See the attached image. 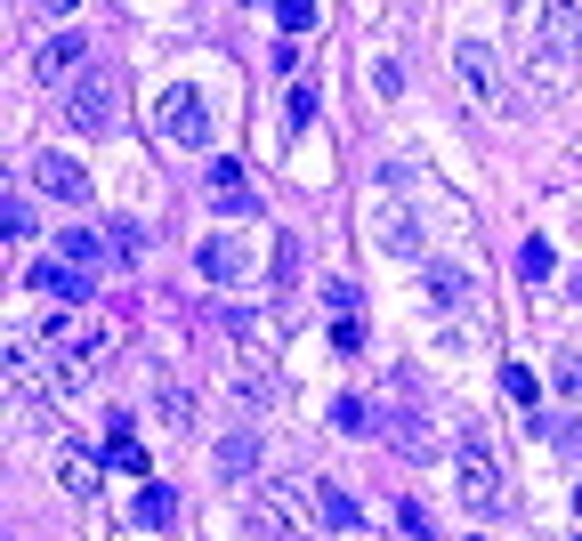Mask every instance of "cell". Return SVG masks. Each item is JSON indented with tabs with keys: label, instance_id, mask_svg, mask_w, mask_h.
<instances>
[{
	"label": "cell",
	"instance_id": "cell-29",
	"mask_svg": "<svg viewBox=\"0 0 582 541\" xmlns=\"http://www.w3.org/2000/svg\"><path fill=\"white\" fill-rule=\"evenodd\" d=\"M252 541H300V526H283V517H252Z\"/></svg>",
	"mask_w": 582,
	"mask_h": 541
},
{
	"label": "cell",
	"instance_id": "cell-3",
	"mask_svg": "<svg viewBox=\"0 0 582 541\" xmlns=\"http://www.w3.org/2000/svg\"><path fill=\"white\" fill-rule=\"evenodd\" d=\"M40 340H49L57 356H73V364H97V356H106V348L121 340V331H114V324H81L73 307H49V324H40Z\"/></svg>",
	"mask_w": 582,
	"mask_h": 541
},
{
	"label": "cell",
	"instance_id": "cell-24",
	"mask_svg": "<svg viewBox=\"0 0 582 541\" xmlns=\"http://www.w3.org/2000/svg\"><path fill=\"white\" fill-rule=\"evenodd\" d=\"M502 388H510V397L526 404V412H543V397H534V372H526V364H502Z\"/></svg>",
	"mask_w": 582,
	"mask_h": 541
},
{
	"label": "cell",
	"instance_id": "cell-6",
	"mask_svg": "<svg viewBox=\"0 0 582 541\" xmlns=\"http://www.w3.org/2000/svg\"><path fill=\"white\" fill-rule=\"evenodd\" d=\"M388 452H405V461H436V436L421 421V404H405V388H397V404H388Z\"/></svg>",
	"mask_w": 582,
	"mask_h": 541
},
{
	"label": "cell",
	"instance_id": "cell-1",
	"mask_svg": "<svg viewBox=\"0 0 582 541\" xmlns=\"http://www.w3.org/2000/svg\"><path fill=\"white\" fill-rule=\"evenodd\" d=\"M121 106H130V81H121V66H90V73L66 90V121H73L81 138H106L114 121H121Z\"/></svg>",
	"mask_w": 582,
	"mask_h": 541
},
{
	"label": "cell",
	"instance_id": "cell-11",
	"mask_svg": "<svg viewBox=\"0 0 582 541\" xmlns=\"http://www.w3.org/2000/svg\"><path fill=\"white\" fill-rule=\"evenodd\" d=\"M106 251H114V243L97 235V226H73V235H66V251H57V259H66L73 275H97V267H106Z\"/></svg>",
	"mask_w": 582,
	"mask_h": 541
},
{
	"label": "cell",
	"instance_id": "cell-25",
	"mask_svg": "<svg viewBox=\"0 0 582 541\" xmlns=\"http://www.w3.org/2000/svg\"><path fill=\"white\" fill-rule=\"evenodd\" d=\"M276 25H283V40H291V33H307V25H316V0H283Z\"/></svg>",
	"mask_w": 582,
	"mask_h": 541
},
{
	"label": "cell",
	"instance_id": "cell-20",
	"mask_svg": "<svg viewBox=\"0 0 582 541\" xmlns=\"http://www.w3.org/2000/svg\"><path fill=\"white\" fill-rule=\"evenodd\" d=\"M550 267H558L550 243H526V251H517V275H526V283H550Z\"/></svg>",
	"mask_w": 582,
	"mask_h": 541
},
{
	"label": "cell",
	"instance_id": "cell-34",
	"mask_svg": "<svg viewBox=\"0 0 582 541\" xmlns=\"http://www.w3.org/2000/svg\"><path fill=\"white\" fill-rule=\"evenodd\" d=\"M574 502H582V493H574Z\"/></svg>",
	"mask_w": 582,
	"mask_h": 541
},
{
	"label": "cell",
	"instance_id": "cell-31",
	"mask_svg": "<svg viewBox=\"0 0 582 541\" xmlns=\"http://www.w3.org/2000/svg\"><path fill=\"white\" fill-rule=\"evenodd\" d=\"M397 526H405L412 541H429V509H421V502H405V509H397Z\"/></svg>",
	"mask_w": 582,
	"mask_h": 541
},
{
	"label": "cell",
	"instance_id": "cell-26",
	"mask_svg": "<svg viewBox=\"0 0 582 541\" xmlns=\"http://www.w3.org/2000/svg\"><path fill=\"white\" fill-rule=\"evenodd\" d=\"M307 121H316V90H291L283 97V130H307Z\"/></svg>",
	"mask_w": 582,
	"mask_h": 541
},
{
	"label": "cell",
	"instance_id": "cell-23",
	"mask_svg": "<svg viewBox=\"0 0 582 541\" xmlns=\"http://www.w3.org/2000/svg\"><path fill=\"white\" fill-rule=\"evenodd\" d=\"M106 243H114L121 259H138V251H146V226H138V219H114V226H106Z\"/></svg>",
	"mask_w": 582,
	"mask_h": 541
},
{
	"label": "cell",
	"instance_id": "cell-9",
	"mask_svg": "<svg viewBox=\"0 0 582 541\" xmlns=\"http://www.w3.org/2000/svg\"><path fill=\"white\" fill-rule=\"evenodd\" d=\"M25 283H33V291H49V299H66V307H90V275H73L66 259H33V267H25Z\"/></svg>",
	"mask_w": 582,
	"mask_h": 541
},
{
	"label": "cell",
	"instance_id": "cell-18",
	"mask_svg": "<svg viewBox=\"0 0 582 541\" xmlns=\"http://www.w3.org/2000/svg\"><path fill=\"white\" fill-rule=\"evenodd\" d=\"M526 421H534V436H550L558 452H582V428L567 421V412H526Z\"/></svg>",
	"mask_w": 582,
	"mask_h": 541
},
{
	"label": "cell",
	"instance_id": "cell-7",
	"mask_svg": "<svg viewBox=\"0 0 582 541\" xmlns=\"http://www.w3.org/2000/svg\"><path fill=\"white\" fill-rule=\"evenodd\" d=\"M372 243H381L388 259H412L421 251V219H412L405 202H381V211H372Z\"/></svg>",
	"mask_w": 582,
	"mask_h": 541
},
{
	"label": "cell",
	"instance_id": "cell-12",
	"mask_svg": "<svg viewBox=\"0 0 582 541\" xmlns=\"http://www.w3.org/2000/svg\"><path fill=\"white\" fill-rule=\"evenodd\" d=\"M130 517H138V526H178V493L171 485H138V502H130Z\"/></svg>",
	"mask_w": 582,
	"mask_h": 541
},
{
	"label": "cell",
	"instance_id": "cell-14",
	"mask_svg": "<svg viewBox=\"0 0 582 541\" xmlns=\"http://www.w3.org/2000/svg\"><path fill=\"white\" fill-rule=\"evenodd\" d=\"M81 57H90V40H81V33H57L49 49H40V73H73V81H81V73H90Z\"/></svg>",
	"mask_w": 582,
	"mask_h": 541
},
{
	"label": "cell",
	"instance_id": "cell-2",
	"mask_svg": "<svg viewBox=\"0 0 582 541\" xmlns=\"http://www.w3.org/2000/svg\"><path fill=\"white\" fill-rule=\"evenodd\" d=\"M453 477H462V502H469L477 517H502V509H510V477H502V461H493L486 428L453 445Z\"/></svg>",
	"mask_w": 582,
	"mask_h": 541
},
{
	"label": "cell",
	"instance_id": "cell-27",
	"mask_svg": "<svg viewBox=\"0 0 582 541\" xmlns=\"http://www.w3.org/2000/svg\"><path fill=\"white\" fill-rule=\"evenodd\" d=\"M0 219H9V243H33V211H25V195H9V211H0Z\"/></svg>",
	"mask_w": 582,
	"mask_h": 541
},
{
	"label": "cell",
	"instance_id": "cell-4",
	"mask_svg": "<svg viewBox=\"0 0 582 541\" xmlns=\"http://www.w3.org/2000/svg\"><path fill=\"white\" fill-rule=\"evenodd\" d=\"M453 73H462V90L477 97V106H510V90H502V66H493V40L462 33V40H453Z\"/></svg>",
	"mask_w": 582,
	"mask_h": 541
},
{
	"label": "cell",
	"instance_id": "cell-10",
	"mask_svg": "<svg viewBox=\"0 0 582 541\" xmlns=\"http://www.w3.org/2000/svg\"><path fill=\"white\" fill-rule=\"evenodd\" d=\"M33 178L49 186L57 202H81V195H90V170H81L73 154H33Z\"/></svg>",
	"mask_w": 582,
	"mask_h": 541
},
{
	"label": "cell",
	"instance_id": "cell-8",
	"mask_svg": "<svg viewBox=\"0 0 582 541\" xmlns=\"http://www.w3.org/2000/svg\"><path fill=\"white\" fill-rule=\"evenodd\" d=\"M211 202H219L226 219H252V211H259V195H252V170L219 154V162H211Z\"/></svg>",
	"mask_w": 582,
	"mask_h": 541
},
{
	"label": "cell",
	"instance_id": "cell-19",
	"mask_svg": "<svg viewBox=\"0 0 582 541\" xmlns=\"http://www.w3.org/2000/svg\"><path fill=\"white\" fill-rule=\"evenodd\" d=\"M57 477H66V493H97V461H90V452H66Z\"/></svg>",
	"mask_w": 582,
	"mask_h": 541
},
{
	"label": "cell",
	"instance_id": "cell-5",
	"mask_svg": "<svg viewBox=\"0 0 582 541\" xmlns=\"http://www.w3.org/2000/svg\"><path fill=\"white\" fill-rule=\"evenodd\" d=\"M154 130L171 138V145H202V138H211L202 90H186V81H178V90H162V97H154Z\"/></svg>",
	"mask_w": 582,
	"mask_h": 541
},
{
	"label": "cell",
	"instance_id": "cell-30",
	"mask_svg": "<svg viewBox=\"0 0 582 541\" xmlns=\"http://www.w3.org/2000/svg\"><path fill=\"white\" fill-rule=\"evenodd\" d=\"M372 90H381V97H397V90H405V73H397V57H381V66H372Z\"/></svg>",
	"mask_w": 582,
	"mask_h": 541
},
{
	"label": "cell",
	"instance_id": "cell-21",
	"mask_svg": "<svg viewBox=\"0 0 582 541\" xmlns=\"http://www.w3.org/2000/svg\"><path fill=\"white\" fill-rule=\"evenodd\" d=\"M324 307H331V324H348L364 299H357V283H340V275H331V283H324Z\"/></svg>",
	"mask_w": 582,
	"mask_h": 541
},
{
	"label": "cell",
	"instance_id": "cell-28",
	"mask_svg": "<svg viewBox=\"0 0 582 541\" xmlns=\"http://www.w3.org/2000/svg\"><path fill=\"white\" fill-rule=\"evenodd\" d=\"M364 421H372V412H364V404H357V397H340V404H331V428H348V436H357V428H364Z\"/></svg>",
	"mask_w": 582,
	"mask_h": 541
},
{
	"label": "cell",
	"instance_id": "cell-32",
	"mask_svg": "<svg viewBox=\"0 0 582 541\" xmlns=\"http://www.w3.org/2000/svg\"><path fill=\"white\" fill-rule=\"evenodd\" d=\"M558 397H582V364H574V356L558 364Z\"/></svg>",
	"mask_w": 582,
	"mask_h": 541
},
{
	"label": "cell",
	"instance_id": "cell-22",
	"mask_svg": "<svg viewBox=\"0 0 582 541\" xmlns=\"http://www.w3.org/2000/svg\"><path fill=\"white\" fill-rule=\"evenodd\" d=\"M162 421L186 436V428H195V397H186V388H162Z\"/></svg>",
	"mask_w": 582,
	"mask_h": 541
},
{
	"label": "cell",
	"instance_id": "cell-17",
	"mask_svg": "<svg viewBox=\"0 0 582 541\" xmlns=\"http://www.w3.org/2000/svg\"><path fill=\"white\" fill-rule=\"evenodd\" d=\"M202 275H211V283H235V275H243V243L211 235V243H202Z\"/></svg>",
	"mask_w": 582,
	"mask_h": 541
},
{
	"label": "cell",
	"instance_id": "cell-13",
	"mask_svg": "<svg viewBox=\"0 0 582 541\" xmlns=\"http://www.w3.org/2000/svg\"><path fill=\"white\" fill-rule=\"evenodd\" d=\"M469 291H477V283L462 275V267H429V299L445 307V316H462V307H469Z\"/></svg>",
	"mask_w": 582,
	"mask_h": 541
},
{
	"label": "cell",
	"instance_id": "cell-33",
	"mask_svg": "<svg viewBox=\"0 0 582 541\" xmlns=\"http://www.w3.org/2000/svg\"><path fill=\"white\" fill-rule=\"evenodd\" d=\"M574 299H582V267H574Z\"/></svg>",
	"mask_w": 582,
	"mask_h": 541
},
{
	"label": "cell",
	"instance_id": "cell-15",
	"mask_svg": "<svg viewBox=\"0 0 582 541\" xmlns=\"http://www.w3.org/2000/svg\"><path fill=\"white\" fill-rule=\"evenodd\" d=\"M316 517H324V526H340V533H357V493H348V485H316Z\"/></svg>",
	"mask_w": 582,
	"mask_h": 541
},
{
	"label": "cell",
	"instance_id": "cell-16",
	"mask_svg": "<svg viewBox=\"0 0 582 541\" xmlns=\"http://www.w3.org/2000/svg\"><path fill=\"white\" fill-rule=\"evenodd\" d=\"M252 469H259V436H252V428H235V436L219 445V477H252Z\"/></svg>",
	"mask_w": 582,
	"mask_h": 541
}]
</instances>
